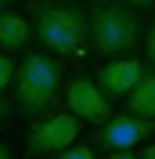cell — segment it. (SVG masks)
Segmentation results:
<instances>
[{
	"mask_svg": "<svg viewBox=\"0 0 155 159\" xmlns=\"http://www.w3.org/2000/svg\"><path fill=\"white\" fill-rule=\"evenodd\" d=\"M108 159H137V156H130V152H126V148H119V152H112V156H108Z\"/></svg>",
	"mask_w": 155,
	"mask_h": 159,
	"instance_id": "5bb4252c",
	"label": "cell"
},
{
	"mask_svg": "<svg viewBox=\"0 0 155 159\" xmlns=\"http://www.w3.org/2000/svg\"><path fill=\"white\" fill-rule=\"evenodd\" d=\"M7 112H11V105H7V101H0V119L7 116Z\"/></svg>",
	"mask_w": 155,
	"mask_h": 159,
	"instance_id": "2e32d148",
	"label": "cell"
},
{
	"mask_svg": "<svg viewBox=\"0 0 155 159\" xmlns=\"http://www.w3.org/2000/svg\"><path fill=\"white\" fill-rule=\"evenodd\" d=\"M148 134H152V119H141L134 112H126V116H112V123H105L97 141L108 152H119V148H134L137 141L148 138Z\"/></svg>",
	"mask_w": 155,
	"mask_h": 159,
	"instance_id": "8992f818",
	"label": "cell"
},
{
	"mask_svg": "<svg viewBox=\"0 0 155 159\" xmlns=\"http://www.w3.org/2000/svg\"><path fill=\"white\" fill-rule=\"evenodd\" d=\"M90 40H94V51H101L108 58H119V54L137 47L141 22L119 0H112V4L108 0H97L94 7H90Z\"/></svg>",
	"mask_w": 155,
	"mask_h": 159,
	"instance_id": "3957f363",
	"label": "cell"
},
{
	"mask_svg": "<svg viewBox=\"0 0 155 159\" xmlns=\"http://www.w3.org/2000/svg\"><path fill=\"white\" fill-rule=\"evenodd\" d=\"M126 109L141 119H155V72H144L137 87L126 94Z\"/></svg>",
	"mask_w": 155,
	"mask_h": 159,
	"instance_id": "ba28073f",
	"label": "cell"
},
{
	"mask_svg": "<svg viewBox=\"0 0 155 159\" xmlns=\"http://www.w3.org/2000/svg\"><path fill=\"white\" fill-rule=\"evenodd\" d=\"M7 4H11V0H0V11H7Z\"/></svg>",
	"mask_w": 155,
	"mask_h": 159,
	"instance_id": "ac0fdd59",
	"label": "cell"
},
{
	"mask_svg": "<svg viewBox=\"0 0 155 159\" xmlns=\"http://www.w3.org/2000/svg\"><path fill=\"white\" fill-rule=\"evenodd\" d=\"M141 159H155V145H148V148L141 152Z\"/></svg>",
	"mask_w": 155,
	"mask_h": 159,
	"instance_id": "9a60e30c",
	"label": "cell"
},
{
	"mask_svg": "<svg viewBox=\"0 0 155 159\" xmlns=\"http://www.w3.org/2000/svg\"><path fill=\"white\" fill-rule=\"evenodd\" d=\"M29 43V22L15 11H0V47L4 51H22Z\"/></svg>",
	"mask_w": 155,
	"mask_h": 159,
	"instance_id": "9c48e42d",
	"label": "cell"
},
{
	"mask_svg": "<svg viewBox=\"0 0 155 159\" xmlns=\"http://www.w3.org/2000/svg\"><path fill=\"white\" fill-rule=\"evenodd\" d=\"M65 105H69V112H76L87 123H105L108 119V94L94 80H72V87L65 94Z\"/></svg>",
	"mask_w": 155,
	"mask_h": 159,
	"instance_id": "5b68a950",
	"label": "cell"
},
{
	"mask_svg": "<svg viewBox=\"0 0 155 159\" xmlns=\"http://www.w3.org/2000/svg\"><path fill=\"white\" fill-rule=\"evenodd\" d=\"M58 87H61V69L54 65V58L29 51L15 72V109L22 116H43L58 101Z\"/></svg>",
	"mask_w": 155,
	"mask_h": 159,
	"instance_id": "6da1fadb",
	"label": "cell"
},
{
	"mask_svg": "<svg viewBox=\"0 0 155 159\" xmlns=\"http://www.w3.org/2000/svg\"><path fill=\"white\" fill-rule=\"evenodd\" d=\"M144 54H148V65L155 69V22H152V29H148V40H144Z\"/></svg>",
	"mask_w": 155,
	"mask_h": 159,
	"instance_id": "7c38bea8",
	"label": "cell"
},
{
	"mask_svg": "<svg viewBox=\"0 0 155 159\" xmlns=\"http://www.w3.org/2000/svg\"><path fill=\"white\" fill-rule=\"evenodd\" d=\"M15 72H18V69H15V61H11L7 54H0V90L7 87L11 80H15Z\"/></svg>",
	"mask_w": 155,
	"mask_h": 159,
	"instance_id": "30bf717a",
	"label": "cell"
},
{
	"mask_svg": "<svg viewBox=\"0 0 155 159\" xmlns=\"http://www.w3.org/2000/svg\"><path fill=\"white\" fill-rule=\"evenodd\" d=\"M61 159H94V152H90L87 145H69V148L61 152Z\"/></svg>",
	"mask_w": 155,
	"mask_h": 159,
	"instance_id": "8fae6325",
	"label": "cell"
},
{
	"mask_svg": "<svg viewBox=\"0 0 155 159\" xmlns=\"http://www.w3.org/2000/svg\"><path fill=\"white\" fill-rule=\"evenodd\" d=\"M144 76V65L141 58H112V65L97 72V87L105 90L108 98H123L137 87V80Z\"/></svg>",
	"mask_w": 155,
	"mask_h": 159,
	"instance_id": "52a82bcc",
	"label": "cell"
},
{
	"mask_svg": "<svg viewBox=\"0 0 155 159\" xmlns=\"http://www.w3.org/2000/svg\"><path fill=\"white\" fill-rule=\"evenodd\" d=\"M119 4H130V7H141V11H152L155 0H119Z\"/></svg>",
	"mask_w": 155,
	"mask_h": 159,
	"instance_id": "4fadbf2b",
	"label": "cell"
},
{
	"mask_svg": "<svg viewBox=\"0 0 155 159\" xmlns=\"http://www.w3.org/2000/svg\"><path fill=\"white\" fill-rule=\"evenodd\" d=\"M0 159H11V152H7V145H0Z\"/></svg>",
	"mask_w": 155,
	"mask_h": 159,
	"instance_id": "e0dca14e",
	"label": "cell"
},
{
	"mask_svg": "<svg viewBox=\"0 0 155 159\" xmlns=\"http://www.w3.org/2000/svg\"><path fill=\"white\" fill-rule=\"evenodd\" d=\"M36 15V36L43 47L54 54H83L90 33V18H83V11L72 4H33Z\"/></svg>",
	"mask_w": 155,
	"mask_h": 159,
	"instance_id": "7a4b0ae2",
	"label": "cell"
},
{
	"mask_svg": "<svg viewBox=\"0 0 155 159\" xmlns=\"http://www.w3.org/2000/svg\"><path fill=\"white\" fill-rule=\"evenodd\" d=\"M79 134V116L76 112H65V116H51L43 123H36L29 134V152L33 156H43V152H61L69 148Z\"/></svg>",
	"mask_w": 155,
	"mask_h": 159,
	"instance_id": "277c9868",
	"label": "cell"
}]
</instances>
